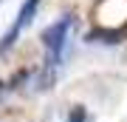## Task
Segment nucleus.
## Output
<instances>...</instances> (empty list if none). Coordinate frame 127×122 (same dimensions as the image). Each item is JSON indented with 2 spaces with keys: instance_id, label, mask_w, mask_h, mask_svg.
Listing matches in <instances>:
<instances>
[{
  "instance_id": "f257e3e1",
  "label": "nucleus",
  "mask_w": 127,
  "mask_h": 122,
  "mask_svg": "<svg viewBox=\"0 0 127 122\" xmlns=\"http://www.w3.org/2000/svg\"><path fill=\"white\" fill-rule=\"evenodd\" d=\"M68 31H71V17H62V20L51 23L45 31H42V45H45V54H48V68L59 65L65 43H68Z\"/></svg>"
},
{
  "instance_id": "f03ea898",
  "label": "nucleus",
  "mask_w": 127,
  "mask_h": 122,
  "mask_svg": "<svg viewBox=\"0 0 127 122\" xmlns=\"http://www.w3.org/2000/svg\"><path fill=\"white\" fill-rule=\"evenodd\" d=\"M37 9H40V0H26V3L20 6V11H17V20H14V26H11L9 31L3 34V40H0V51L11 48V45L17 43V37L26 31V26L31 23V17L37 14Z\"/></svg>"
},
{
  "instance_id": "7ed1b4c3",
  "label": "nucleus",
  "mask_w": 127,
  "mask_h": 122,
  "mask_svg": "<svg viewBox=\"0 0 127 122\" xmlns=\"http://www.w3.org/2000/svg\"><path fill=\"white\" fill-rule=\"evenodd\" d=\"M68 122H88V111L82 108V105H76V108L68 114Z\"/></svg>"
}]
</instances>
